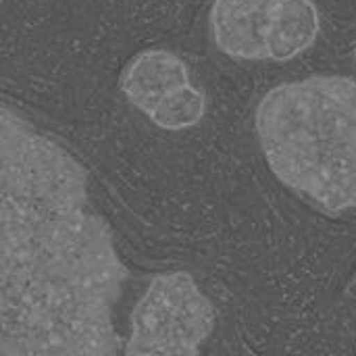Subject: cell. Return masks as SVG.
Instances as JSON below:
<instances>
[{"instance_id": "3957f363", "label": "cell", "mask_w": 356, "mask_h": 356, "mask_svg": "<svg viewBox=\"0 0 356 356\" xmlns=\"http://www.w3.org/2000/svg\"><path fill=\"white\" fill-rule=\"evenodd\" d=\"M215 330L213 302L184 271L156 275L131 313L125 355L196 356Z\"/></svg>"}, {"instance_id": "7a4b0ae2", "label": "cell", "mask_w": 356, "mask_h": 356, "mask_svg": "<svg viewBox=\"0 0 356 356\" xmlns=\"http://www.w3.org/2000/svg\"><path fill=\"white\" fill-rule=\"evenodd\" d=\"M273 175L327 215L356 211V79L313 75L269 90L254 115Z\"/></svg>"}, {"instance_id": "6da1fadb", "label": "cell", "mask_w": 356, "mask_h": 356, "mask_svg": "<svg viewBox=\"0 0 356 356\" xmlns=\"http://www.w3.org/2000/svg\"><path fill=\"white\" fill-rule=\"evenodd\" d=\"M86 169L8 106L0 119V356L117 355L129 277L88 209Z\"/></svg>"}, {"instance_id": "5b68a950", "label": "cell", "mask_w": 356, "mask_h": 356, "mask_svg": "<svg viewBox=\"0 0 356 356\" xmlns=\"http://www.w3.org/2000/svg\"><path fill=\"white\" fill-rule=\"evenodd\" d=\"M186 83H190L186 63L177 54L161 48L136 54L121 75L125 98L144 115H148L169 90Z\"/></svg>"}, {"instance_id": "277c9868", "label": "cell", "mask_w": 356, "mask_h": 356, "mask_svg": "<svg viewBox=\"0 0 356 356\" xmlns=\"http://www.w3.org/2000/svg\"><path fill=\"white\" fill-rule=\"evenodd\" d=\"M280 0H215L211 31L217 48L232 58L265 60L267 35Z\"/></svg>"}, {"instance_id": "52a82bcc", "label": "cell", "mask_w": 356, "mask_h": 356, "mask_svg": "<svg viewBox=\"0 0 356 356\" xmlns=\"http://www.w3.org/2000/svg\"><path fill=\"white\" fill-rule=\"evenodd\" d=\"M207 111V96L192 83L169 90L154 108L146 115L156 127L167 131H181L200 123Z\"/></svg>"}, {"instance_id": "8992f818", "label": "cell", "mask_w": 356, "mask_h": 356, "mask_svg": "<svg viewBox=\"0 0 356 356\" xmlns=\"http://www.w3.org/2000/svg\"><path fill=\"white\" fill-rule=\"evenodd\" d=\"M319 23L313 0H280L267 35V60L286 63L305 54L319 35Z\"/></svg>"}]
</instances>
